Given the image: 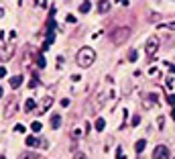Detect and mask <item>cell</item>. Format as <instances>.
Instances as JSON below:
<instances>
[{
	"label": "cell",
	"instance_id": "6da1fadb",
	"mask_svg": "<svg viewBox=\"0 0 175 159\" xmlns=\"http://www.w3.org/2000/svg\"><path fill=\"white\" fill-rule=\"evenodd\" d=\"M94 59H96V51L92 47H81L75 55V61H77L80 67H90L94 63Z\"/></svg>",
	"mask_w": 175,
	"mask_h": 159
},
{
	"label": "cell",
	"instance_id": "7a4b0ae2",
	"mask_svg": "<svg viewBox=\"0 0 175 159\" xmlns=\"http://www.w3.org/2000/svg\"><path fill=\"white\" fill-rule=\"evenodd\" d=\"M108 37H110V41L114 43V45H120V43H124L130 37V29L128 27H116L108 33Z\"/></svg>",
	"mask_w": 175,
	"mask_h": 159
},
{
	"label": "cell",
	"instance_id": "3957f363",
	"mask_svg": "<svg viewBox=\"0 0 175 159\" xmlns=\"http://www.w3.org/2000/svg\"><path fill=\"white\" fill-rule=\"evenodd\" d=\"M157 51H159V39H157V37H151V39L145 43V53H147L149 59H153Z\"/></svg>",
	"mask_w": 175,
	"mask_h": 159
},
{
	"label": "cell",
	"instance_id": "277c9868",
	"mask_svg": "<svg viewBox=\"0 0 175 159\" xmlns=\"http://www.w3.org/2000/svg\"><path fill=\"white\" fill-rule=\"evenodd\" d=\"M153 159H169V149L165 145H157L153 151Z\"/></svg>",
	"mask_w": 175,
	"mask_h": 159
},
{
	"label": "cell",
	"instance_id": "5b68a950",
	"mask_svg": "<svg viewBox=\"0 0 175 159\" xmlns=\"http://www.w3.org/2000/svg\"><path fill=\"white\" fill-rule=\"evenodd\" d=\"M25 143H27V147H43V149L47 147V143H45V141H41V139H37L35 135H29Z\"/></svg>",
	"mask_w": 175,
	"mask_h": 159
},
{
	"label": "cell",
	"instance_id": "8992f818",
	"mask_svg": "<svg viewBox=\"0 0 175 159\" xmlns=\"http://www.w3.org/2000/svg\"><path fill=\"white\" fill-rule=\"evenodd\" d=\"M106 100H108V92H102L100 96L96 98V104H94V110H100L102 106L106 104Z\"/></svg>",
	"mask_w": 175,
	"mask_h": 159
},
{
	"label": "cell",
	"instance_id": "52a82bcc",
	"mask_svg": "<svg viewBox=\"0 0 175 159\" xmlns=\"http://www.w3.org/2000/svg\"><path fill=\"white\" fill-rule=\"evenodd\" d=\"M112 8V2H106V0H100L98 2V12H108Z\"/></svg>",
	"mask_w": 175,
	"mask_h": 159
},
{
	"label": "cell",
	"instance_id": "ba28073f",
	"mask_svg": "<svg viewBox=\"0 0 175 159\" xmlns=\"http://www.w3.org/2000/svg\"><path fill=\"white\" fill-rule=\"evenodd\" d=\"M22 80H25L22 76H12V78H10V88H12V90H16L20 84H22Z\"/></svg>",
	"mask_w": 175,
	"mask_h": 159
},
{
	"label": "cell",
	"instance_id": "9c48e42d",
	"mask_svg": "<svg viewBox=\"0 0 175 159\" xmlns=\"http://www.w3.org/2000/svg\"><path fill=\"white\" fill-rule=\"evenodd\" d=\"M14 112H16V100H12V102L6 106V110H4V116L8 118V116H12Z\"/></svg>",
	"mask_w": 175,
	"mask_h": 159
},
{
	"label": "cell",
	"instance_id": "30bf717a",
	"mask_svg": "<svg viewBox=\"0 0 175 159\" xmlns=\"http://www.w3.org/2000/svg\"><path fill=\"white\" fill-rule=\"evenodd\" d=\"M51 104H53V98L47 96V98H43V102H41V112H45L51 108Z\"/></svg>",
	"mask_w": 175,
	"mask_h": 159
},
{
	"label": "cell",
	"instance_id": "8fae6325",
	"mask_svg": "<svg viewBox=\"0 0 175 159\" xmlns=\"http://www.w3.org/2000/svg\"><path fill=\"white\" fill-rule=\"evenodd\" d=\"M145 147H147V141H145V139H139V141L135 143V151L142 153V151H145Z\"/></svg>",
	"mask_w": 175,
	"mask_h": 159
},
{
	"label": "cell",
	"instance_id": "7c38bea8",
	"mask_svg": "<svg viewBox=\"0 0 175 159\" xmlns=\"http://www.w3.org/2000/svg\"><path fill=\"white\" fill-rule=\"evenodd\" d=\"M61 126V116L59 114H53L51 116V129H59Z\"/></svg>",
	"mask_w": 175,
	"mask_h": 159
},
{
	"label": "cell",
	"instance_id": "4fadbf2b",
	"mask_svg": "<svg viewBox=\"0 0 175 159\" xmlns=\"http://www.w3.org/2000/svg\"><path fill=\"white\" fill-rule=\"evenodd\" d=\"M35 106H37V102H35L33 98H29L27 102H25V110H27V112H33V110H35Z\"/></svg>",
	"mask_w": 175,
	"mask_h": 159
},
{
	"label": "cell",
	"instance_id": "5bb4252c",
	"mask_svg": "<svg viewBox=\"0 0 175 159\" xmlns=\"http://www.w3.org/2000/svg\"><path fill=\"white\" fill-rule=\"evenodd\" d=\"M94 126H96V131H104V129H106V120H104V118H96Z\"/></svg>",
	"mask_w": 175,
	"mask_h": 159
},
{
	"label": "cell",
	"instance_id": "9a60e30c",
	"mask_svg": "<svg viewBox=\"0 0 175 159\" xmlns=\"http://www.w3.org/2000/svg\"><path fill=\"white\" fill-rule=\"evenodd\" d=\"M55 27H57V25H55V21L51 19V16H49L47 22H45V29H47V33H53V29H55Z\"/></svg>",
	"mask_w": 175,
	"mask_h": 159
},
{
	"label": "cell",
	"instance_id": "2e32d148",
	"mask_svg": "<svg viewBox=\"0 0 175 159\" xmlns=\"http://www.w3.org/2000/svg\"><path fill=\"white\" fill-rule=\"evenodd\" d=\"M90 8H92V2H81L80 4V12H90Z\"/></svg>",
	"mask_w": 175,
	"mask_h": 159
},
{
	"label": "cell",
	"instance_id": "e0dca14e",
	"mask_svg": "<svg viewBox=\"0 0 175 159\" xmlns=\"http://www.w3.org/2000/svg\"><path fill=\"white\" fill-rule=\"evenodd\" d=\"M19 159H41L39 155H35V153H20Z\"/></svg>",
	"mask_w": 175,
	"mask_h": 159
},
{
	"label": "cell",
	"instance_id": "ac0fdd59",
	"mask_svg": "<svg viewBox=\"0 0 175 159\" xmlns=\"http://www.w3.org/2000/svg\"><path fill=\"white\" fill-rule=\"evenodd\" d=\"M116 159H124V149H122L120 145L116 147Z\"/></svg>",
	"mask_w": 175,
	"mask_h": 159
},
{
	"label": "cell",
	"instance_id": "d6986e66",
	"mask_svg": "<svg viewBox=\"0 0 175 159\" xmlns=\"http://www.w3.org/2000/svg\"><path fill=\"white\" fill-rule=\"evenodd\" d=\"M74 159H88V155L84 151H75L74 153Z\"/></svg>",
	"mask_w": 175,
	"mask_h": 159
},
{
	"label": "cell",
	"instance_id": "ffe728a7",
	"mask_svg": "<svg viewBox=\"0 0 175 159\" xmlns=\"http://www.w3.org/2000/svg\"><path fill=\"white\" fill-rule=\"evenodd\" d=\"M31 129H33V133H39L41 131V123H39V120H35L33 125H31Z\"/></svg>",
	"mask_w": 175,
	"mask_h": 159
},
{
	"label": "cell",
	"instance_id": "44dd1931",
	"mask_svg": "<svg viewBox=\"0 0 175 159\" xmlns=\"http://www.w3.org/2000/svg\"><path fill=\"white\" fill-rule=\"evenodd\" d=\"M37 65H39V67H45V59H43V55H37Z\"/></svg>",
	"mask_w": 175,
	"mask_h": 159
},
{
	"label": "cell",
	"instance_id": "7402d4cb",
	"mask_svg": "<svg viewBox=\"0 0 175 159\" xmlns=\"http://www.w3.org/2000/svg\"><path fill=\"white\" fill-rule=\"evenodd\" d=\"M139 123H141V116H139V114H135V116H132V123H130V125H132V126H136Z\"/></svg>",
	"mask_w": 175,
	"mask_h": 159
},
{
	"label": "cell",
	"instance_id": "603a6c76",
	"mask_svg": "<svg viewBox=\"0 0 175 159\" xmlns=\"http://www.w3.org/2000/svg\"><path fill=\"white\" fill-rule=\"evenodd\" d=\"M128 61H136V51H130V53H128Z\"/></svg>",
	"mask_w": 175,
	"mask_h": 159
},
{
	"label": "cell",
	"instance_id": "cb8c5ba5",
	"mask_svg": "<svg viewBox=\"0 0 175 159\" xmlns=\"http://www.w3.org/2000/svg\"><path fill=\"white\" fill-rule=\"evenodd\" d=\"M163 123H165V118H163V116H159V118H157V126H159V129H163V126H165Z\"/></svg>",
	"mask_w": 175,
	"mask_h": 159
},
{
	"label": "cell",
	"instance_id": "d4e9b609",
	"mask_svg": "<svg viewBox=\"0 0 175 159\" xmlns=\"http://www.w3.org/2000/svg\"><path fill=\"white\" fill-rule=\"evenodd\" d=\"M167 102L171 104V106H175V96H173V94H169V96H167Z\"/></svg>",
	"mask_w": 175,
	"mask_h": 159
},
{
	"label": "cell",
	"instance_id": "484cf974",
	"mask_svg": "<svg viewBox=\"0 0 175 159\" xmlns=\"http://www.w3.org/2000/svg\"><path fill=\"white\" fill-rule=\"evenodd\" d=\"M14 131H16V133H25V126H22V125H16V126H14Z\"/></svg>",
	"mask_w": 175,
	"mask_h": 159
},
{
	"label": "cell",
	"instance_id": "4316f807",
	"mask_svg": "<svg viewBox=\"0 0 175 159\" xmlns=\"http://www.w3.org/2000/svg\"><path fill=\"white\" fill-rule=\"evenodd\" d=\"M65 21H67V22H75V16H74V14H67V19H65Z\"/></svg>",
	"mask_w": 175,
	"mask_h": 159
},
{
	"label": "cell",
	"instance_id": "83f0119b",
	"mask_svg": "<svg viewBox=\"0 0 175 159\" xmlns=\"http://www.w3.org/2000/svg\"><path fill=\"white\" fill-rule=\"evenodd\" d=\"M165 65H167V67H169V69H171V71L175 74V65H173V63H165Z\"/></svg>",
	"mask_w": 175,
	"mask_h": 159
},
{
	"label": "cell",
	"instance_id": "f1b7e54d",
	"mask_svg": "<svg viewBox=\"0 0 175 159\" xmlns=\"http://www.w3.org/2000/svg\"><path fill=\"white\" fill-rule=\"evenodd\" d=\"M169 29H171V31H175V21L171 22V25H169Z\"/></svg>",
	"mask_w": 175,
	"mask_h": 159
},
{
	"label": "cell",
	"instance_id": "f546056e",
	"mask_svg": "<svg viewBox=\"0 0 175 159\" xmlns=\"http://www.w3.org/2000/svg\"><path fill=\"white\" fill-rule=\"evenodd\" d=\"M171 116H173V118H175V108H171Z\"/></svg>",
	"mask_w": 175,
	"mask_h": 159
}]
</instances>
